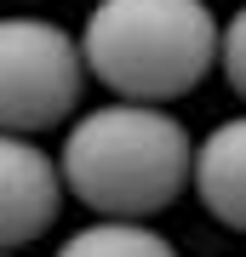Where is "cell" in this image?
Segmentation results:
<instances>
[{
  "instance_id": "obj_1",
  "label": "cell",
  "mask_w": 246,
  "mask_h": 257,
  "mask_svg": "<svg viewBox=\"0 0 246 257\" xmlns=\"http://www.w3.org/2000/svg\"><path fill=\"white\" fill-rule=\"evenodd\" d=\"M63 189L98 217H155L189 189L195 143L166 103H98L74 114L57 149Z\"/></svg>"
},
{
  "instance_id": "obj_2",
  "label": "cell",
  "mask_w": 246,
  "mask_h": 257,
  "mask_svg": "<svg viewBox=\"0 0 246 257\" xmlns=\"http://www.w3.org/2000/svg\"><path fill=\"white\" fill-rule=\"evenodd\" d=\"M223 23L206 0H98L80 23V57L98 86L132 103H172L218 63Z\"/></svg>"
},
{
  "instance_id": "obj_3",
  "label": "cell",
  "mask_w": 246,
  "mask_h": 257,
  "mask_svg": "<svg viewBox=\"0 0 246 257\" xmlns=\"http://www.w3.org/2000/svg\"><path fill=\"white\" fill-rule=\"evenodd\" d=\"M86 92V57L80 40L63 23L35 12L0 18V132H52L80 109Z\"/></svg>"
},
{
  "instance_id": "obj_4",
  "label": "cell",
  "mask_w": 246,
  "mask_h": 257,
  "mask_svg": "<svg viewBox=\"0 0 246 257\" xmlns=\"http://www.w3.org/2000/svg\"><path fill=\"white\" fill-rule=\"evenodd\" d=\"M63 166L40 143L0 132V251L40 240L63 211Z\"/></svg>"
},
{
  "instance_id": "obj_5",
  "label": "cell",
  "mask_w": 246,
  "mask_h": 257,
  "mask_svg": "<svg viewBox=\"0 0 246 257\" xmlns=\"http://www.w3.org/2000/svg\"><path fill=\"white\" fill-rule=\"evenodd\" d=\"M195 200L223 229L246 234V114H229L195 143Z\"/></svg>"
},
{
  "instance_id": "obj_6",
  "label": "cell",
  "mask_w": 246,
  "mask_h": 257,
  "mask_svg": "<svg viewBox=\"0 0 246 257\" xmlns=\"http://www.w3.org/2000/svg\"><path fill=\"white\" fill-rule=\"evenodd\" d=\"M57 257H178L166 234H155L143 217H98L86 229H74Z\"/></svg>"
},
{
  "instance_id": "obj_7",
  "label": "cell",
  "mask_w": 246,
  "mask_h": 257,
  "mask_svg": "<svg viewBox=\"0 0 246 257\" xmlns=\"http://www.w3.org/2000/svg\"><path fill=\"white\" fill-rule=\"evenodd\" d=\"M218 63H223V80L235 86V97H246V6H235V18L223 23Z\"/></svg>"
},
{
  "instance_id": "obj_8",
  "label": "cell",
  "mask_w": 246,
  "mask_h": 257,
  "mask_svg": "<svg viewBox=\"0 0 246 257\" xmlns=\"http://www.w3.org/2000/svg\"><path fill=\"white\" fill-rule=\"evenodd\" d=\"M0 257H18V251H0Z\"/></svg>"
}]
</instances>
